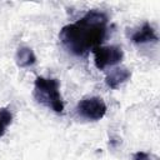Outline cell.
<instances>
[{
	"label": "cell",
	"mask_w": 160,
	"mask_h": 160,
	"mask_svg": "<svg viewBox=\"0 0 160 160\" xmlns=\"http://www.w3.org/2000/svg\"><path fill=\"white\" fill-rule=\"evenodd\" d=\"M94 55V64L96 69L104 70L109 66H114L124 59V51L120 46L116 45H108V46H98L92 50Z\"/></svg>",
	"instance_id": "cell-4"
},
{
	"label": "cell",
	"mask_w": 160,
	"mask_h": 160,
	"mask_svg": "<svg viewBox=\"0 0 160 160\" xmlns=\"http://www.w3.org/2000/svg\"><path fill=\"white\" fill-rule=\"evenodd\" d=\"M108 106L105 101L99 96H88L81 99L76 105L78 114L89 121H98L106 114Z\"/></svg>",
	"instance_id": "cell-3"
},
{
	"label": "cell",
	"mask_w": 160,
	"mask_h": 160,
	"mask_svg": "<svg viewBox=\"0 0 160 160\" xmlns=\"http://www.w3.org/2000/svg\"><path fill=\"white\" fill-rule=\"evenodd\" d=\"M132 160H159V158L146 151H136L132 154Z\"/></svg>",
	"instance_id": "cell-9"
},
{
	"label": "cell",
	"mask_w": 160,
	"mask_h": 160,
	"mask_svg": "<svg viewBox=\"0 0 160 160\" xmlns=\"http://www.w3.org/2000/svg\"><path fill=\"white\" fill-rule=\"evenodd\" d=\"M34 98L48 109L60 114L64 111V100L60 94V82L54 78L38 76L34 82Z\"/></svg>",
	"instance_id": "cell-2"
},
{
	"label": "cell",
	"mask_w": 160,
	"mask_h": 160,
	"mask_svg": "<svg viewBox=\"0 0 160 160\" xmlns=\"http://www.w3.org/2000/svg\"><path fill=\"white\" fill-rule=\"evenodd\" d=\"M11 122H12L11 111L9 110V108H1L0 109V138L4 136L8 126H10Z\"/></svg>",
	"instance_id": "cell-8"
},
{
	"label": "cell",
	"mask_w": 160,
	"mask_h": 160,
	"mask_svg": "<svg viewBox=\"0 0 160 160\" xmlns=\"http://www.w3.org/2000/svg\"><path fill=\"white\" fill-rule=\"evenodd\" d=\"M108 21L104 11L90 10L75 22L65 25L59 32V39L69 52L84 56L101 45L106 36Z\"/></svg>",
	"instance_id": "cell-1"
},
{
	"label": "cell",
	"mask_w": 160,
	"mask_h": 160,
	"mask_svg": "<svg viewBox=\"0 0 160 160\" xmlns=\"http://www.w3.org/2000/svg\"><path fill=\"white\" fill-rule=\"evenodd\" d=\"M15 61L16 65L21 69H26L32 66L36 62V55L34 52V50L29 46H20L16 50L15 54Z\"/></svg>",
	"instance_id": "cell-7"
},
{
	"label": "cell",
	"mask_w": 160,
	"mask_h": 160,
	"mask_svg": "<svg viewBox=\"0 0 160 160\" xmlns=\"http://www.w3.org/2000/svg\"><path fill=\"white\" fill-rule=\"evenodd\" d=\"M130 40L134 44L141 45V44H146V42H156L159 40V36H158L155 29L149 22H144L139 29H136L131 32Z\"/></svg>",
	"instance_id": "cell-5"
},
{
	"label": "cell",
	"mask_w": 160,
	"mask_h": 160,
	"mask_svg": "<svg viewBox=\"0 0 160 160\" xmlns=\"http://www.w3.org/2000/svg\"><path fill=\"white\" fill-rule=\"evenodd\" d=\"M130 76H131V71L128 68L118 66L108 72V75L105 78V84L110 89H118L121 84L128 81Z\"/></svg>",
	"instance_id": "cell-6"
}]
</instances>
